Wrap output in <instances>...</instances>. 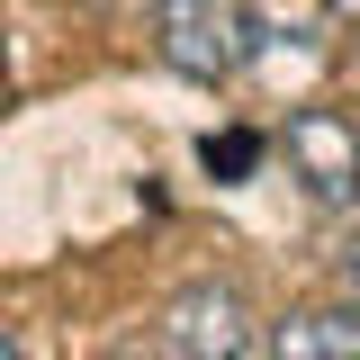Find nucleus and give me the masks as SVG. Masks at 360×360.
Masks as SVG:
<instances>
[{
    "mask_svg": "<svg viewBox=\"0 0 360 360\" xmlns=\"http://www.w3.org/2000/svg\"><path fill=\"white\" fill-rule=\"evenodd\" d=\"M262 342H270V360H360V307H297Z\"/></svg>",
    "mask_w": 360,
    "mask_h": 360,
    "instance_id": "4",
    "label": "nucleus"
},
{
    "mask_svg": "<svg viewBox=\"0 0 360 360\" xmlns=\"http://www.w3.org/2000/svg\"><path fill=\"white\" fill-rule=\"evenodd\" d=\"M153 45L189 82H225L262 54V18L234 0H153Z\"/></svg>",
    "mask_w": 360,
    "mask_h": 360,
    "instance_id": "1",
    "label": "nucleus"
},
{
    "mask_svg": "<svg viewBox=\"0 0 360 360\" xmlns=\"http://www.w3.org/2000/svg\"><path fill=\"white\" fill-rule=\"evenodd\" d=\"M288 172L307 180V198H360V127L342 117V108H297L288 117Z\"/></svg>",
    "mask_w": 360,
    "mask_h": 360,
    "instance_id": "3",
    "label": "nucleus"
},
{
    "mask_svg": "<svg viewBox=\"0 0 360 360\" xmlns=\"http://www.w3.org/2000/svg\"><path fill=\"white\" fill-rule=\"evenodd\" d=\"M108 360H162V352H153L144 333H127V342H117V352H108Z\"/></svg>",
    "mask_w": 360,
    "mask_h": 360,
    "instance_id": "6",
    "label": "nucleus"
},
{
    "mask_svg": "<svg viewBox=\"0 0 360 360\" xmlns=\"http://www.w3.org/2000/svg\"><path fill=\"white\" fill-rule=\"evenodd\" d=\"M153 352L162 360H252V315L225 279H189L153 324Z\"/></svg>",
    "mask_w": 360,
    "mask_h": 360,
    "instance_id": "2",
    "label": "nucleus"
},
{
    "mask_svg": "<svg viewBox=\"0 0 360 360\" xmlns=\"http://www.w3.org/2000/svg\"><path fill=\"white\" fill-rule=\"evenodd\" d=\"M333 18H352V27H360V0H333Z\"/></svg>",
    "mask_w": 360,
    "mask_h": 360,
    "instance_id": "7",
    "label": "nucleus"
},
{
    "mask_svg": "<svg viewBox=\"0 0 360 360\" xmlns=\"http://www.w3.org/2000/svg\"><path fill=\"white\" fill-rule=\"evenodd\" d=\"M0 360H18V342H9V333H0Z\"/></svg>",
    "mask_w": 360,
    "mask_h": 360,
    "instance_id": "8",
    "label": "nucleus"
},
{
    "mask_svg": "<svg viewBox=\"0 0 360 360\" xmlns=\"http://www.w3.org/2000/svg\"><path fill=\"white\" fill-rule=\"evenodd\" d=\"M198 162H207L217 180H243L252 162H262V135H252V127H225V135H207V144H198Z\"/></svg>",
    "mask_w": 360,
    "mask_h": 360,
    "instance_id": "5",
    "label": "nucleus"
},
{
    "mask_svg": "<svg viewBox=\"0 0 360 360\" xmlns=\"http://www.w3.org/2000/svg\"><path fill=\"white\" fill-rule=\"evenodd\" d=\"M0 63H9V54H0Z\"/></svg>",
    "mask_w": 360,
    "mask_h": 360,
    "instance_id": "9",
    "label": "nucleus"
}]
</instances>
